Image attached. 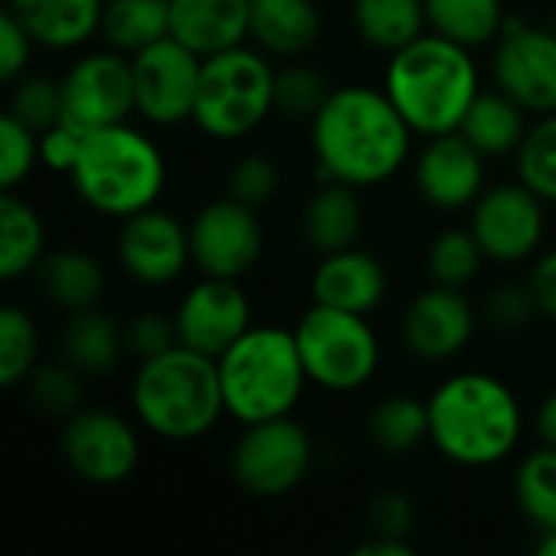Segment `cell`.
<instances>
[{"label":"cell","mask_w":556,"mask_h":556,"mask_svg":"<svg viewBox=\"0 0 556 556\" xmlns=\"http://www.w3.org/2000/svg\"><path fill=\"white\" fill-rule=\"evenodd\" d=\"M414 127L384 88L339 85L309 121L319 179L378 189L414 163Z\"/></svg>","instance_id":"cell-1"},{"label":"cell","mask_w":556,"mask_h":556,"mask_svg":"<svg viewBox=\"0 0 556 556\" xmlns=\"http://www.w3.org/2000/svg\"><path fill=\"white\" fill-rule=\"evenodd\" d=\"M430 446L453 466L492 469L515 456L525 437L518 394L489 371L443 378L427 397Z\"/></svg>","instance_id":"cell-2"},{"label":"cell","mask_w":556,"mask_h":556,"mask_svg":"<svg viewBox=\"0 0 556 556\" xmlns=\"http://www.w3.org/2000/svg\"><path fill=\"white\" fill-rule=\"evenodd\" d=\"M417 137L459 130L482 91V72L472 49L427 29L410 46L388 55L381 85Z\"/></svg>","instance_id":"cell-3"},{"label":"cell","mask_w":556,"mask_h":556,"mask_svg":"<svg viewBox=\"0 0 556 556\" xmlns=\"http://www.w3.org/2000/svg\"><path fill=\"white\" fill-rule=\"evenodd\" d=\"M130 407L137 424L166 443L208 437L228 417L218 362L186 345L143 358L130 381Z\"/></svg>","instance_id":"cell-4"},{"label":"cell","mask_w":556,"mask_h":556,"mask_svg":"<svg viewBox=\"0 0 556 556\" xmlns=\"http://www.w3.org/2000/svg\"><path fill=\"white\" fill-rule=\"evenodd\" d=\"M68 179L85 208L124 222L160 205L166 189V156L147 130L124 121L85 134Z\"/></svg>","instance_id":"cell-5"},{"label":"cell","mask_w":556,"mask_h":556,"mask_svg":"<svg viewBox=\"0 0 556 556\" xmlns=\"http://www.w3.org/2000/svg\"><path fill=\"white\" fill-rule=\"evenodd\" d=\"M225 414L238 427L290 417L309 384L293 329L251 326L218 358Z\"/></svg>","instance_id":"cell-6"},{"label":"cell","mask_w":556,"mask_h":556,"mask_svg":"<svg viewBox=\"0 0 556 556\" xmlns=\"http://www.w3.org/2000/svg\"><path fill=\"white\" fill-rule=\"evenodd\" d=\"M277 68L254 42L225 49L202 62L192 124L218 143L244 140L277 111Z\"/></svg>","instance_id":"cell-7"},{"label":"cell","mask_w":556,"mask_h":556,"mask_svg":"<svg viewBox=\"0 0 556 556\" xmlns=\"http://www.w3.org/2000/svg\"><path fill=\"white\" fill-rule=\"evenodd\" d=\"M309 384L329 394L368 388L381 368V339L368 316L313 303L293 326Z\"/></svg>","instance_id":"cell-8"},{"label":"cell","mask_w":556,"mask_h":556,"mask_svg":"<svg viewBox=\"0 0 556 556\" xmlns=\"http://www.w3.org/2000/svg\"><path fill=\"white\" fill-rule=\"evenodd\" d=\"M316 463L309 430L290 414L241 427L231 446V479L254 498H280L300 489Z\"/></svg>","instance_id":"cell-9"},{"label":"cell","mask_w":556,"mask_h":556,"mask_svg":"<svg viewBox=\"0 0 556 556\" xmlns=\"http://www.w3.org/2000/svg\"><path fill=\"white\" fill-rule=\"evenodd\" d=\"M59 85H62V124L75 127L78 134L124 124L137 114L130 55L111 46L81 52L65 68Z\"/></svg>","instance_id":"cell-10"},{"label":"cell","mask_w":556,"mask_h":556,"mask_svg":"<svg viewBox=\"0 0 556 556\" xmlns=\"http://www.w3.org/2000/svg\"><path fill=\"white\" fill-rule=\"evenodd\" d=\"M469 228L492 264L515 267L544 251L547 202L521 179L495 182L469 208Z\"/></svg>","instance_id":"cell-11"},{"label":"cell","mask_w":556,"mask_h":556,"mask_svg":"<svg viewBox=\"0 0 556 556\" xmlns=\"http://www.w3.org/2000/svg\"><path fill=\"white\" fill-rule=\"evenodd\" d=\"M189 248L199 274L244 280L264 254V222L254 205L225 192L189 218Z\"/></svg>","instance_id":"cell-12"},{"label":"cell","mask_w":556,"mask_h":556,"mask_svg":"<svg viewBox=\"0 0 556 556\" xmlns=\"http://www.w3.org/2000/svg\"><path fill=\"white\" fill-rule=\"evenodd\" d=\"M202 55L182 46L173 36L130 55L134 65V94L137 117L150 127H179L192 124V108L202 78Z\"/></svg>","instance_id":"cell-13"},{"label":"cell","mask_w":556,"mask_h":556,"mask_svg":"<svg viewBox=\"0 0 556 556\" xmlns=\"http://www.w3.org/2000/svg\"><path fill=\"white\" fill-rule=\"evenodd\" d=\"M62 456L81 482L121 485L140 466V433L114 410L81 407L62 427Z\"/></svg>","instance_id":"cell-14"},{"label":"cell","mask_w":556,"mask_h":556,"mask_svg":"<svg viewBox=\"0 0 556 556\" xmlns=\"http://www.w3.org/2000/svg\"><path fill=\"white\" fill-rule=\"evenodd\" d=\"M492 81L528 114L556 111V29L508 16L492 49Z\"/></svg>","instance_id":"cell-15"},{"label":"cell","mask_w":556,"mask_h":556,"mask_svg":"<svg viewBox=\"0 0 556 556\" xmlns=\"http://www.w3.org/2000/svg\"><path fill=\"white\" fill-rule=\"evenodd\" d=\"M117 264L140 287H169L192 267L189 222L153 205L121 222Z\"/></svg>","instance_id":"cell-16"},{"label":"cell","mask_w":556,"mask_h":556,"mask_svg":"<svg viewBox=\"0 0 556 556\" xmlns=\"http://www.w3.org/2000/svg\"><path fill=\"white\" fill-rule=\"evenodd\" d=\"M479 332V309L459 287L430 283L401 316L404 349L430 365L459 358Z\"/></svg>","instance_id":"cell-17"},{"label":"cell","mask_w":556,"mask_h":556,"mask_svg":"<svg viewBox=\"0 0 556 556\" xmlns=\"http://www.w3.org/2000/svg\"><path fill=\"white\" fill-rule=\"evenodd\" d=\"M173 319H176L179 345L195 349L208 358H218L254 326L251 300L241 280L205 277V274L182 293Z\"/></svg>","instance_id":"cell-18"},{"label":"cell","mask_w":556,"mask_h":556,"mask_svg":"<svg viewBox=\"0 0 556 556\" xmlns=\"http://www.w3.org/2000/svg\"><path fill=\"white\" fill-rule=\"evenodd\" d=\"M410 166L417 195L437 212H469L489 186L485 156L459 130L424 137Z\"/></svg>","instance_id":"cell-19"},{"label":"cell","mask_w":556,"mask_h":556,"mask_svg":"<svg viewBox=\"0 0 556 556\" xmlns=\"http://www.w3.org/2000/svg\"><path fill=\"white\" fill-rule=\"evenodd\" d=\"M391 290L388 267L365 248H345L332 254H319V264L309 277L313 303L336 306L345 313L371 316Z\"/></svg>","instance_id":"cell-20"},{"label":"cell","mask_w":556,"mask_h":556,"mask_svg":"<svg viewBox=\"0 0 556 556\" xmlns=\"http://www.w3.org/2000/svg\"><path fill=\"white\" fill-rule=\"evenodd\" d=\"M169 36L202 59L251 42V0H169Z\"/></svg>","instance_id":"cell-21"},{"label":"cell","mask_w":556,"mask_h":556,"mask_svg":"<svg viewBox=\"0 0 556 556\" xmlns=\"http://www.w3.org/2000/svg\"><path fill=\"white\" fill-rule=\"evenodd\" d=\"M108 0H10L7 10L26 26L39 49L75 52L101 36Z\"/></svg>","instance_id":"cell-22"},{"label":"cell","mask_w":556,"mask_h":556,"mask_svg":"<svg viewBox=\"0 0 556 556\" xmlns=\"http://www.w3.org/2000/svg\"><path fill=\"white\" fill-rule=\"evenodd\" d=\"M362 189L323 179V186L306 199L303 205V241L316 254H332L355 248L362 231H365V205H362Z\"/></svg>","instance_id":"cell-23"},{"label":"cell","mask_w":556,"mask_h":556,"mask_svg":"<svg viewBox=\"0 0 556 556\" xmlns=\"http://www.w3.org/2000/svg\"><path fill=\"white\" fill-rule=\"evenodd\" d=\"M323 36L316 0H251V42L270 59H300Z\"/></svg>","instance_id":"cell-24"},{"label":"cell","mask_w":556,"mask_h":556,"mask_svg":"<svg viewBox=\"0 0 556 556\" xmlns=\"http://www.w3.org/2000/svg\"><path fill=\"white\" fill-rule=\"evenodd\" d=\"M531 114L502 88H482L479 98L472 101L469 114L459 124V134L485 156V160H502L515 156L521 140L528 137Z\"/></svg>","instance_id":"cell-25"},{"label":"cell","mask_w":556,"mask_h":556,"mask_svg":"<svg viewBox=\"0 0 556 556\" xmlns=\"http://www.w3.org/2000/svg\"><path fill=\"white\" fill-rule=\"evenodd\" d=\"M59 345H62V358L88 378L111 375L127 352L124 326L114 316L101 313L98 306L68 313Z\"/></svg>","instance_id":"cell-26"},{"label":"cell","mask_w":556,"mask_h":556,"mask_svg":"<svg viewBox=\"0 0 556 556\" xmlns=\"http://www.w3.org/2000/svg\"><path fill=\"white\" fill-rule=\"evenodd\" d=\"M36 280H39L42 296L52 306H59L62 313H78V309L98 306L104 296V287H108L101 261L81 248H59V251L46 254L36 270Z\"/></svg>","instance_id":"cell-27"},{"label":"cell","mask_w":556,"mask_h":556,"mask_svg":"<svg viewBox=\"0 0 556 556\" xmlns=\"http://www.w3.org/2000/svg\"><path fill=\"white\" fill-rule=\"evenodd\" d=\"M352 26L365 46L394 55L430 29L427 0H352Z\"/></svg>","instance_id":"cell-28"},{"label":"cell","mask_w":556,"mask_h":556,"mask_svg":"<svg viewBox=\"0 0 556 556\" xmlns=\"http://www.w3.org/2000/svg\"><path fill=\"white\" fill-rule=\"evenodd\" d=\"M46 257V225L16 192L0 195V277L7 283L36 274Z\"/></svg>","instance_id":"cell-29"},{"label":"cell","mask_w":556,"mask_h":556,"mask_svg":"<svg viewBox=\"0 0 556 556\" xmlns=\"http://www.w3.org/2000/svg\"><path fill=\"white\" fill-rule=\"evenodd\" d=\"M427 23L433 33L466 46H495L508 26L505 0H427Z\"/></svg>","instance_id":"cell-30"},{"label":"cell","mask_w":556,"mask_h":556,"mask_svg":"<svg viewBox=\"0 0 556 556\" xmlns=\"http://www.w3.org/2000/svg\"><path fill=\"white\" fill-rule=\"evenodd\" d=\"M368 440L388 456H407L430 443V410L427 401L414 394H391L368 414Z\"/></svg>","instance_id":"cell-31"},{"label":"cell","mask_w":556,"mask_h":556,"mask_svg":"<svg viewBox=\"0 0 556 556\" xmlns=\"http://www.w3.org/2000/svg\"><path fill=\"white\" fill-rule=\"evenodd\" d=\"M169 36V0H108L101 20L104 46L137 55Z\"/></svg>","instance_id":"cell-32"},{"label":"cell","mask_w":556,"mask_h":556,"mask_svg":"<svg viewBox=\"0 0 556 556\" xmlns=\"http://www.w3.org/2000/svg\"><path fill=\"white\" fill-rule=\"evenodd\" d=\"M515 502L538 531L556 528V446L541 443L515 469Z\"/></svg>","instance_id":"cell-33"},{"label":"cell","mask_w":556,"mask_h":556,"mask_svg":"<svg viewBox=\"0 0 556 556\" xmlns=\"http://www.w3.org/2000/svg\"><path fill=\"white\" fill-rule=\"evenodd\" d=\"M485 251L476 241L472 228H443L430 248H427V274L430 283H443V287H459L466 290L469 283L479 280L482 267H485Z\"/></svg>","instance_id":"cell-34"},{"label":"cell","mask_w":556,"mask_h":556,"mask_svg":"<svg viewBox=\"0 0 556 556\" xmlns=\"http://www.w3.org/2000/svg\"><path fill=\"white\" fill-rule=\"evenodd\" d=\"M515 173L547 205H556V111L531 121L528 137L515 153Z\"/></svg>","instance_id":"cell-35"},{"label":"cell","mask_w":556,"mask_h":556,"mask_svg":"<svg viewBox=\"0 0 556 556\" xmlns=\"http://www.w3.org/2000/svg\"><path fill=\"white\" fill-rule=\"evenodd\" d=\"M39 365V329L23 306L0 309V384L20 388Z\"/></svg>","instance_id":"cell-36"},{"label":"cell","mask_w":556,"mask_h":556,"mask_svg":"<svg viewBox=\"0 0 556 556\" xmlns=\"http://www.w3.org/2000/svg\"><path fill=\"white\" fill-rule=\"evenodd\" d=\"M81 371L62 362H39L33 375L26 378L29 404L46 417L68 420L75 410H81Z\"/></svg>","instance_id":"cell-37"},{"label":"cell","mask_w":556,"mask_h":556,"mask_svg":"<svg viewBox=\"0 0 556 556\" xmlns=\"http://www.w3.org/2000/svg\"><path fill=\"white\" fill-rule=\"evenodd\" d=\"M329 91H332L329 81L313 65L290 59L283 68H277L274 101H277V114H283L290 121H313V114L326 104Z\"/></svg>","instance_id":"cell-38"},{"label":"cell","mask_w":556,"mask_h":556,"mask_svg":"<svg viewBox=\"0 0 556 556\" xmlns=\"http://www.w3.org/2000/svg\"><path fill=\"white\" fill-rule=\"evenodd\" d=\"M7 111L16 114L33 130H46L62 121V85L49 75H23L10 88Z\"/></svg>","instance_id":"cell-39"},{"label":"cell","mask_w":556,"mask_h":556,"mask_svg":"<svg viewBox=\"0 0 556 556\" xmlns=\"http://www.w3.org/2000/svg\"><path fill=\"white\" fill-rule=\"evenodd\" d=\"M39 166V130L23 124L16 114L0 117V186L3 192H16L20 182L33 176Z\"/></svg>","instance_id":"cell-40"},{"label":"cell","mask_w":556,"mask_h":556,"mask_svg":"<svg viewBox=\"0 0 556 556\" xmlns=\"http://www.w3.org/2000/svg\"><path fill=\"white\" fill-rule=\"evenodd\" d=\"M280 163L267 153H244L241 160L231 163L228 179H225V192L244 205L264 208L267 202H274V195L280 192Z\"/></svg>","instance_id":"cell-41"},{"label":"cell","mask_w":556,"mask_h":556,"mask_svg":"<svg viewBox=\"0 0 556 556\" xmlns=\"http://www.w3.org/2000/svg\"><path fill=\"white\" fill-rule=\"evenodd\" d=\"M124 339H127V352L143 362V358H153L173 345H179V336H176V319L166 316V313H156V309H143L137 316L127 319L124 326Z\"/></svg>","instance_id":"cell-42"},{"label":"cell","mask_w":556,"mask_h":556,"mask_svg":"<svg viewBox=\"0 0 556 556\" xmlns=\"http://www.w3.org/2000/svg\"><path fill=\"white\" fill-rule=\"evenodd\" d=\"M485 316H489V323H492L495 329H502V332H518V329H525V326H528L534 316H541V313H538V303H534V293H531L528 283H505V287H498V290L489 296Z\"/></svg>","instance_id":"cell-43"},{"label":"cell","mask_w":556,"mask_h":556,"mask_svg":"<svg viewBox=\"0 0 556 556\" xmlns=\"http://www.w3.org/2000/svg\"><path fill=\"white\" fill-rule=\"evenodd\" d=\"M368 521H371V534L404 538L407 541L414 525H417V508H414L410 495H404V492H381L371 502Z\"/></svg>","instance_id":"cell-44"},{"label":"cell","mask_w":556,"mask_h":556,"mask_svg":"<svg viewBox=\"0 0 556 556\" xmlns=\"http://www.w3.org/2000/svg\"><path fill=\"white\" fill-rule=\"evenodd\" d=\"M33 36L26 33V26L7 10L3 20H0V75L7 85H13L16 78L26 75L29 68V59H33Z\"/></svg>","instance_id":"cell-45"},{"label":"cell","mask_w":556,"mask_h":556,"mask_svg":"<svg viewBox=\"0 0 556 556\" xmlns=\"http://www.w3.org/2000/svg\"><path fill=\"white\" fill-rule=\"evenodd\" d=\"M81 140L85 134H78L75 127L68 124H52L39 134V166H46L49 173H62L68 176L78 163V153H81Z\"/></svg>","instance_id":"cell-46"},{"label":"cell","mask_w":556,"mask_h":556,"mask_svg":"<svg viewBox=\"0 0 556 556\" xmlns=\"http://www.w3.org/2000/svg\"><path fill=\"white\" fill-rule=\"evenodd\" d=\"M528 287H531V293H534L538 313H541L544 319L556 323V248H547V251H541V254L534 257Z\"/></svg>","instance_id":"cell-47"},{"label":"cell","mask_w":556,"mask_h":556,"mask_svg":"<svg viewBox=\"0 0 556 556\" xmlns=\"http://www.w3.org/2000/svg\"><path fill=\"white\" fill-rule=\"evenodd\" d=\"M355 556H414V547L410 541L404 538H384V534H371Z\"/></svg>","instance_id":"cell-48"},{"label":"cell","mask_w":556,"mask_h":556,"mask_svg":"<svg viewBox=\"0 0 556 556\" xmlns=\"http://www.w3.org/2000/svg\"><path fill=\"white\" fill-rule=\"evenodd\" d=\"M534 430L541 437V443L556 446V391H551L541 404H538V414H534Z\"/></svg>","instance_id":"cell-49"},{"label":"cell","mask_w":556,"mask_h":556,"mask_svg":"<svg viewBox=\"0 0 556 556\" xmlns=\"http://www.w3.org/2000/svg\"><path fill=\"white\" fill-rule=\"evenodd\" d=\"M538 554H541V556H556V528H554V531H541V541H538Z\"/></svg>","instance_id":"cell-50"}]
</instances>
